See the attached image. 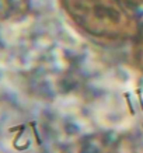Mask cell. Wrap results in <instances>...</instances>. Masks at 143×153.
<instances>
[{
  "label": "cell",
  "instance_id": "2",
  "mask_svg": "<svg viewBox=\"0 0 143 153\" xmlns=\"http://www.w3.org/2000/svg\"><path fill=\"white\" fill-rule=\"evenodd\" d=\"M138 39H136V45H135V51H133V58H135V63L138 68L143 70V30L140 33L136 34Z\"/></svg>",
  "mask_w": 143,
  "mask_h": 153
},
{
  "label": "cell",
  "instance_id": "1",
  "mask_svg": "<svg viewBox=\"0 0 143 153\" xmlns=\"http://www.w3.org/2000/svg\"><path fill=\"white\" fill-rule=\"evenodd\" d=\"M76 27L97 41L116 44L138 34V24L121 0H63Z\"/></svg>",
  "mask_w": 143,
  "mask_h": 153
}]
</instances>
